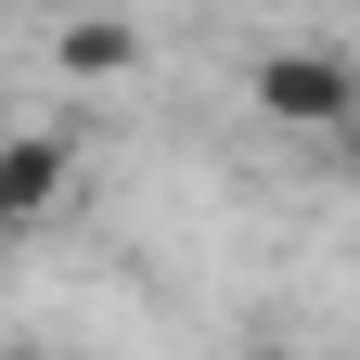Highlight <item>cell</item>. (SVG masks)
<instances>
[{
    "label": "cell",
    "instance_id": "cell-1",
    "mask_svg": "<svg viewBox=\"0 0 360 360\" xmlns=\"http://www.w3.org/2000/svg\"><path fill=\"white\" fill-rule=\"evenodd\" d=\"M257 116L347 142V129H360V65L335 52V39H283V52H257Z\"/></svg>",
    "mask_w": 360,
    "mask_h": 360
},
{
    "label": "cell",
    "instance_id": "cell-2",
    "mask_svg": "<svg viewBox=\"0 0 360 360\" xmlns=\"http://www.w3.org/2000/svg\"><path fill=\"white\" fill-rule=\"evenodd\" d=\"M65 129H13V142H0V219H13V232H39V219L65 206Z\"/></svg>",
    "mask_w": 360,
    "mask_h": 360
},
{
    "label": "cell",
    "instance_id": "cell-5",
    "mask_svg": "<svg viewBox=\"0 0 360 360\" xmlns=\"http://www.w3.org/2000/svg\"><path fill=\"white\" fill-rule=\"evenodd\" d=\"M13 360H52V347H13Z\"/></svg>",
    "mask_w": 360,
    "mask_h": 360
},
{
    "label": "cell",
    "instance_id": "cell-3",
    "mask_svg": "<svg viewBox=\"0 0 360 360\" xmlns=\"http://www.w3.org/2000/svg\"><path fill=\"white\" fill-rule=\"evenodd\" d=\"M52 65H65V77H129V65H142V26H116V13H65V26H52Z\"/></svg>",
    "mask_w": 360,
    "mask_h": 360
},
{
    "label": "cell",
    "instance_id": "cell-6",
    "mask_svg": "<svg viewBox=\"0 0 360 360\" xmlns=\"http://www.w3.org/2000/svg\"><path fill=\"white\" fill-rule=\"evenodd\" d=\"M245 360H283V347H245Z\"/></svg>",
    "mask_w": 360,
    "mask_h": 360
},
{
    "label": "cell",
    "instance_id": "cell-4",
    "mask_svg": "<svg viewBox=\"0 0 360 360\" xmlns=\"http://www.w3.org/2000/svg\"><path fill=\"white\" fill-rule=\"evenodd\" d=\"M335 155H347V167H360V129H347V142H335Z\"/></svg>",
    "mask_w": 360,
    "mask_h": 360
}]
</instances>
